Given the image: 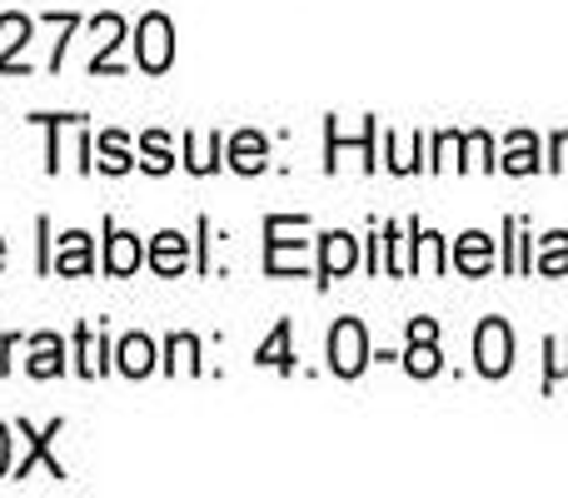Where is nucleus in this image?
Segmentation results:
<instances>
[{
    "instance_id": "f3484780",
    "label": "nucleus",
    "mask_w": 568,
    "mask_h": 498,
    "mask_svg": "<svg viewBox=\"0 0 568 498\" xmlns=\"http://www.w3.org/2000/svg\"><path fill=\"white\" fill-rule=\"evenodd\" d=\"M409 230H414V274H444L449 270V260H444V235L424 230L419 220H409Z\"/></svg>"
},
{
    "instance_id": "a878e982",
    "label": "nucleus",
    "mask_w": 568,
    "mask_h": 498,
    "mask_svg": "<svg viewBox=\"0 0 568 498\" xmlns=\"http://www.w3.org/2000/svg\"><path fill=\"white\" fill-rule=\"evenodd\" d=\"M85 115H36V125L50 130V145H45V170L55 175L60 170V125H80Z\"/></svg>"
},
{
    "instance_id": "1a4fd4ad",
    "label": "nucleus",
    "mask_w": 568,
    "mask_h": 498,
    "mask_svg": "<svg viewBox=\"0 0 568 498\" xmlns=\"http://www.w3.org/2000/svg\"><path fill=\"white\" fill-rule=\"evenodd\" d=\"M145 264V245L130 230H115V220H105V270L110 274H135Z\"/></svg>"
},
{
    "instance_id": "6ab92c4d",
    "label": "nucleus",
    "mask_w": 568,
    "mask_h": 498,
    "mask_svg": "<svg viewBox=\"0 0 568 498\" xmlns=\"http://www.w3.org/2000/svg\"><path fill=\"white\" fill-rule=\"evenodd\" d=\"M290 334H294V324H290V319H280L275 329H270V339L255 349V364H260V369H265V364H270V369H280V374H294V349H290Z\"/></svg>"
},
{
    "instance_id": "aec40b11",
    "label": "nucleus",
    "mask_w": 568,
    "mask_h": 498,
    "mask_svg": "<svg viewBox=\"0 0 568 498\" xmlns=\"http://www.w3.org/2000/svg\"><path fill=\"white\" fill-rule=\"evenodd\" d=\"M185 165L195 170V175H215L220 165H225V135H185Z\"/></svg>"
},
{
    "instance_id": "393cba45",
    "label": "nucleus",
    "mask_w": 568,
    "mask_h": 498,
    "mask_svg": "<svg viewBox=\"0 0 568 498\" xmlns=\"http://www.w3.org/2000/svg\"><path fill=\"white\" fill-rule=\"evenodd\" d=\"M534 270H539V274H568V235H564V230H554V235L539 245Z\"/></svg>"
},
{
    "instance_id": "bb28decb",
    "label": "nucleus",
    "mask_w": 568,
    "mask_h": 498,
    "mask_svg": "<svg viewBox=\"0 0 568 498\" xmlns=\"http://www.w3.org/2000/svg\"><path fill=\"white\" fill-rule=\"evenodd\" d=\"M464 150H469V160H464V165H474V170H499V160H494V140L484 135V130H469V135H464Z\"/></svg>"
},
{
    "instance_id": "ddd939ff",
    "label": "nucleus",
    "mask_w": 568,
    "mask_h": 498,
    "mask_svg": "<svg viewBox=\"0 0 568 498\" xmlns=\"http://www.w3.org/2000/svg\"><path fill=\"white\" fill-rule=\"evenodd\" d=\"M454 270L459 274H489L494 270V240L489 235H479V230H469V235H459L454 240Z\"/></svg>"
},
{
    "instance_id": "c85d7f7f",
    "label": "nucleus",
    "mask_w": 568,
    "mask_h": 498,
    "mask_svg": "<svg viewBox=\"0 0 568 498\" xmlns=\"http://www.w3.org/2000/svg\"><path fill=\"white\" fill-rule=\"evenodd\" d=\"M568 379V339H549V369H544V389Z\"/></svg>"
},
{
    "instance_id": "9b49d317",
    "label": "nucleus",
    "mask_w": 568,
    "mask_h": 498,
    "mask_svg": "<svg viewBox=\"0 0 568 498\" xmlns=\"http://www.w3.org/2000/svg\"><path fill=\"white\" fill-rule=\"evenodd\" d=\"M55 245L60 250H55V260H50V270H55V274H65V280H70V274H90V270H95V250H90L95 240H90L85 230H70V235H60Z\"/></svg>"
},
{
    "instance_id": "9d476101",
    "label": "nucleus",
    "mask_w": 568,
    "mask_h": 498,
    "mask_svg": "<svg viewBox=\"0 0 568 498\" xmlns=\"http://www.w3.org/2000/svg\"><path fill=\"white\" fill-rule=\"evenodd\" d=\"M155 339L150 334H125V339L115 344V369L125 374V379H145V374H155Z\"/></svg>"
},
{
    "instance_id": "473e14b6",
    "label": "nucleus",
    "mask_w": 568,
    "mask_h": 498,
    "mask_svg": "<svg viewBox=\"0 0 568 498\" xmlns=\"http://www.w3.org/2000/svg\"><path fill=\"white\" fill-rule=\"evenodd\" d=\"M0 374H6V369H0Z\"/></svg>"
},
{
    "instance_id": "412c9836",
    "label": "nucleus",
    "mask_w": 568,
    "mask_h": 498,
    "mask_svg": "<svg viewBox=\"0 0 568 498\" xmlns=\"http://www.w3.org/2000/svg\"><path fill=\"white\" fill-rule=\"evenodd\" d=\"M0 30H10V35H16V40H6V55H0V75H10V70L20 75V70H26V65H20V50H26L30 35H36V20H30V16H0Z\"/></svg>"
},
{
    "instance_id": "39448f33",
    "label": "nucleus",
    "mask_w": 568,
    "mask_h": 498,
    "mask_svg": "<svg viewBox=\"0 0 568 498\" xmlns=\"http://www.w3.org/2000/svg\"><path fill=\"white\" fill-rule=\"evenodd\" d=\"M290 235V215H270L265 220V270L270 274H304L310 250L304 240H284Z\"/></svg>"
},
{
    "instance_id": "f257e3e1",
    "label": "nucleus",
    "mask_w": 568,
    "mask_h": 498,
    "mask_svg": "<svg viewBox=\"0 0 568 498\" xmlns=\"http://www.w3.org/2000/svg\"><path fill=\"white\" fill-rule=\"evenodd\" d=\"M329 369L339 374V379H359L364 369H369V334H364V324L354 319V314H344L339 324L329 329Z\"/></svg>"
},
{
    "instance_id": "dca6fc26",
    "label": "nucleus",
    "mask_w": 568,
    "mask_h": 498,
    "mask_svg": "<svg viewBox=\"0 0 568 498\" xmlns=\"http://www.w3.org/2000/svg\"><path fill=\"white\" fill-rule=\"evenodd\" d=\"M504 170H509V175H534V170H544L539 135H534V130H514V135L504 140Z\"/></svg>"
},
{
    "instance_id": "2f4dec72",
    "label": "nucleus",
    "mask_w": 568,
    "mask_h": 498,
    "mask_svg": "<svg viewBox=\"0 0 568 498\" xmlns=\"http://www.w3.org/2000/svg\"><path fill=\"white\" fill-rule=\"evenodd\" d=\"M0 264H6V240H0Z\"/></svg>"
},
{
    "instance_id": "7c9ffc66",
    "label": "nucleus",
    "mask_w": 568,
    "mask_h": 498,
    "mask_svg": "<svg viewBox=\"0 0 568 498\" xmlns=\"http://www.w3.org/2000/svg\"><path fill=\"white\" fill-rule=\"evenodd\" d=\"M6 474H10V429L0 424V479H6Z\"/></svg>"
},
{
    "instance_id": "4468645a",
    "label": "nucleus",
    "mask_w": 568,
    "mask_h": 498,
    "mask_svg": "<svg viewBox=\"0 0 568 498\" xmlns=\"http://www.w3.org/2000/svg\"><path fill=\"white\" fill-rule=\"evenodd\" d=\"M90 26H95V35L105 40V45H100L95 55H90V75H120V65L110 60V50H115L120 40H125V20H120L115 10H105V16H95Z\"/></svg>"
},
{
    "instance_id": "7ed1b4c3",
    "label": "nucleus",
    "mask_w": 568,
    "mask_h": 498,
    "mask_svg": "<svg viewBox=\"0 0 568 498\" xmlns=\"http://www.w3.org/2000/svg\"><path fill=\"white\" fill-rule=\"evenodd\" d=\"M135 60L145 75H165L175 65V26H170L160 10H150L135 26Z\"/></svg>"
},
{
    "instance_id": "c756f323",
    "label": "nucleus",
    "mask_w": 568,
    "mask_h": 498,
    "mask_svg": "<svg viewBox=\"0 0 568 498\" xmlns=\"http://www.w3.org/2000/svg\"><path fill=\"white\" fill-rule=\"evenodd\" d=\"M549 170H554V175L568 170V130H554V140H549Z\"/></svg>"
},
{
    "instance_id": "b1692460",
    "label": "nucleus",
    "mask_w": 568,
    "mask_h": 498,
    "mask_svg": "<svg viewBox=\"0 0 568 498\" xmlns=\"http://www.w3.org/2000/svg\"><path fill=\"white\" fill-rule=\"evenodd\" d=\"M180 364H185L190 374L205 369V364H200V339H195V334H170V339H165V374H175Z\"/></svg>"
},
{
    "instance_id": "6e6552de",
    "label": "nucleus",
    "mask_w": 568,
    "mask_h": 498,
    "mask_svg": "<svg viewBox=\"0 0 568 498\" xmlns=\"http://www.w3.org/2000/svg\"><path fill=\"white\" fill-rule=\"evenodd\" d=\"M30 379H60L65 374V339L60 334H30V359H26Z\"/></svg>"
},
{
    "instance_id": "423d86ee",
    "label": "nucleus",
    "mask_w": 568,
    "mask_h": 498,
    "mask_svg": "<svg viewBox=\"0 0 568 498\" xmlns=\"http://www.w3.org/2000/svg\"><path fill=\"white\" fill-rule=\"evenodd\" d=\"M354 264H359V240L344 235V230L320 235V289H329L334 280H344Z\"/></svg>"
},
{
    "instance_id": "0eeeda50",
    "label": "nucleus",
    "mask_w": 568,
    "mask_h": 498,
    "mask_svg": "<svg viewBox=\"0 0 568 498\" xmlns=\"http://www.w3.org/2000/svg\"><path fill=\"white\" fill-rule=\"evenodd\" d=\"M110 369V339L95 324H80L75 329V374L80 379H100Z\"/></svg>"
},
{
    "instance_id": "a211bd4d",
    "label": "nucleus",
    "mask_w": 568,
    "mask_h": 498,
    "mask_svg": "<svg viewBox=\"0 0 568 498\" xmlns=\"http://www.w3.org/2000/svg\"><path fill=\"white\" fill-rule=\"evenodd\" d=\"M95 170H105V175H125V170H135L140 160L130 155V140L120 135V130H105V135H95Z\"/></svg>"
},
{
    "instance_id": "20e7f679",
    "label": "nucleus",
    "mask_w": 568,
    "mask_h": 498,
    "mask_svg": "<svg viewBox=\"0 0 568 498\" xmlns=\"http://www.w3.org/2000/svg\"><path fill=\"white\" fill-rule=\"evenodd\" d=\"M60 429H65V419H50L45 429H30V424L20 419V424H16V434L26 439V459L10 464V479H30V469H36V464H45L50 479H65V464H60L55 454H50V444H55V434H60Z\"/></svg>"
},
{
    "instance_id": "5701e85b",
    "label": "nucleus",
    "mask_w": 568,
    "mask_h": 498,
    "mask_svg": "<svg viewBox=\"0 0 568 498\" xmlns=\"http://www.w3.org/2000/svg\"><path fill=\"white\" fill-rule=\"evenodd\" d=\"M404 369H409L414 379H434V374L444 369L439 339H409V349H404Z\"/></svg>"
},
{
    "instance_id": "cd10ccee",
    "label": "nucleus",
    "mask_w": 568,
    "mask_h": 498,
    "mask_svg": "<svg viewBox=\"0 0 568 498\" xmlns=\"http://www.w3.org/2000/svg\"><path fill=\"white\" fill-rule=\"evenodd\" d=\"M50 26H60V45H55V55H50V70H60L65 65V45H70V35L80 30V16H70V10H50Z\"/></svg>"
},
{
    "instance_id": "4be33fe9",
    "label": "nucleus",
    "mask_w": 568,
    "mask_h": 498,
    "mask_svg": "<svg viewBox=\"0 0 568 498\" xmlns=\"http://www.w3.org/2000/svg\"><path fill=\"white\" fill-rule=\"evenodd\" d=\"M140 165H145L150 175H170V170H175V145H170L165 130L140 135Z\"/></svg>"
},
{
    "instance_id": "f03ea898",
    "label": "nucleus",
    "mask_w": 568,
    "mask_h": 498,
    "mask_svg": "<svg viewBox=\"0 0 568 498\" xmlns=\"http://www.w3.org/2000/svg\"><path fill=\"white\" fill-rule=\"evenodd\" d=\"M474 369H479L484 379H504V374L514 369V329L499 314H489V319L474 329Z\"/></svg>"
},
{
    "instance_id": "f8f14e48",
    "label": "nucleus",
    "mask_w": 568,
    "mask_h": 498,
    "mask_svg": "<svg viewBox=\"0 0 568 498\" xmlns=\"http://www.w3.org/2000/svg\"><path fill=\"white\" fill-rule=\"evenodd\" d=\"M150 270L155 274H180L190 264V240L180 235V230H160L155 240H150Z\"/></svg>"
},
{
    "instance_id": "2eb2a0df",
    "label": "nucleus",
    "mask_w": 568,
    "mask_h": 498,
    "mask_svg": "<svg viewBox=\"0 0 568 498\" xmlns=\"http://www.w3.org/2000/svg\"><path fill=\"white\" fill-rule=\"evenodd\" d=\"M265 165H270V140L260 135V130H240V135L230 140V170H240V175H260Z\"/></svg>"
}]
</instances>
